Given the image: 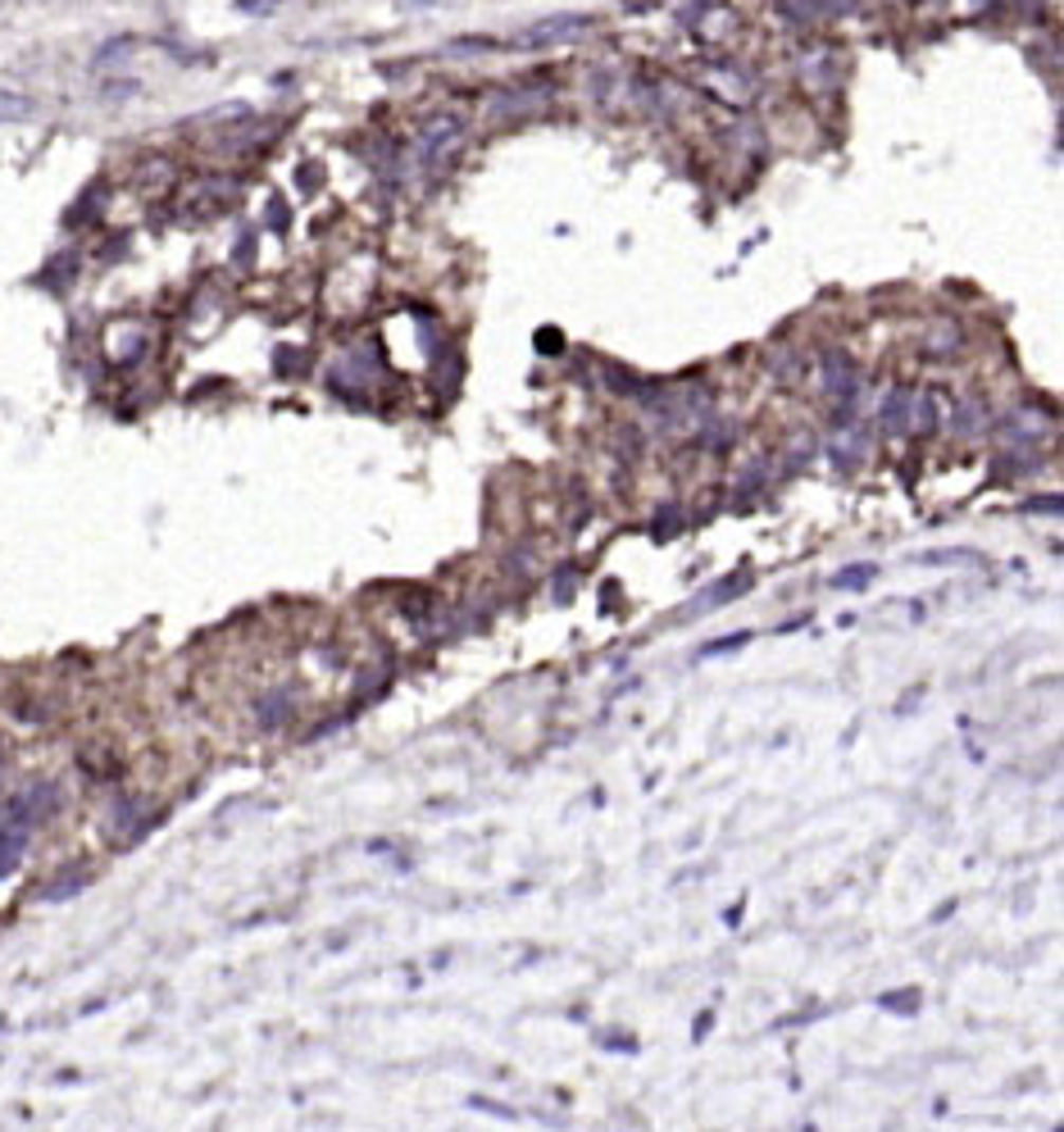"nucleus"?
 I'll return each instance as SVG.
<instances>
[{"label": "nucleus", "mask_w": 1064, "mask_h": 1132, "mask_svg": "<svg viewBox=\"0 0 1064 1132\" xmlns=\"http://www.w3.org/2000/svg\"><path fill=\"white\" fill-rule=\"evenodd\" d=\"M597 23L591 14H551V19H537L528 28V41L532 45H542V41H565V37H577V33H587V28Z\"/></svg>", "instance_id": "1"}, {"label": "nucleus", "mask_w": 1064, "mask_h": 1132, "mask_svg": "<svg viewBox=\"0 0 1064 1132\" xmlns=\"http://www.w3.org/2000/svg\"><path fill=\"white\" fill-rule=\"evenodd\" d=\"M65 874H69V878H59V882H45V887H41V896H45V900H65V896H73V892H82L87 878H91L87 869H65Z\"/></svg>", "instance_id": "2"}, {"label": "nucleus", "mask_w": 1064, "mask_h": 1132, "mask_svg": "<svg viewBox=\"0 0 1064 1132\" xmlns=\"http://www.w3.org/2000/svg\"><path fill=\"white\" fill-rule=\"evenodd\" d=\"M19 855H23V833H19V828L0 833V874H5V869H14V864H19Z\"/></svg>", "instance_id": "3"}, {"label": "nucleus", "mask_w": 1064, "mask_h": 1132, "mask_svg": "<svg viewBox=\"0 0 1064 1132\" xmlns=\"http://www.w3.org/2000/svg\"><path fill=\"white\" fill-rule=\"evenodd\" d=\"M874 573H878L874 564H860V569H846V573L832 578V587H864V578H874Z\"/></svg>", "instance_id": "4"}, {"label": "nucleus", "mask_w": 1064, "mask_h": 1132, "mask_svg": "<svg viewBox=\"0 0 1064 1132\" xmlns=\"http://www.w3.org/2000/svg\"><path fill=\"white\" fill-rule=\"evenodd\" d=\"M241 10H269V5H278V0H237Z\"/></svg>", "instance_id": "5"}]
</instances>
